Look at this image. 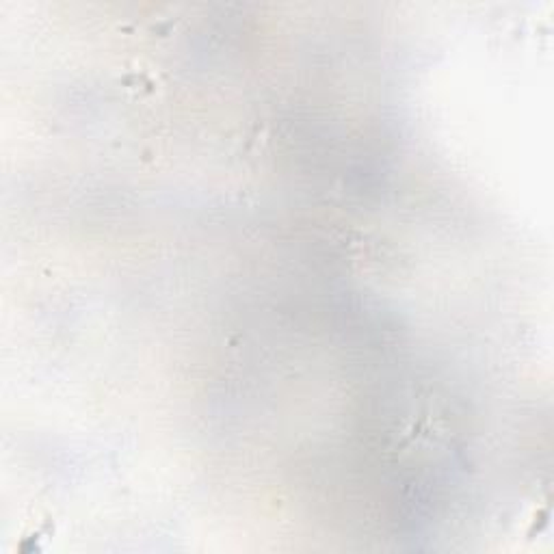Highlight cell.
Returning a JSON list of instances; mask_svg holds the SVG:
<instances>
[{"label": "cell", "instance_id": "6da1fadb", "mask_svg": "<svg viewBox=\"0 0 554 554\" xmlns=\"http://www.w3.org/2000/svg\"><path fill=\"white\" fill-rule=\"evenodd\" d=\"M122 85L128 87L132 92H139V94H154L156 92V80L152 78L150 72H128L122 76Z\"/></svg>", "mask_w": 554, "mask_h": 554}]
</instances>
